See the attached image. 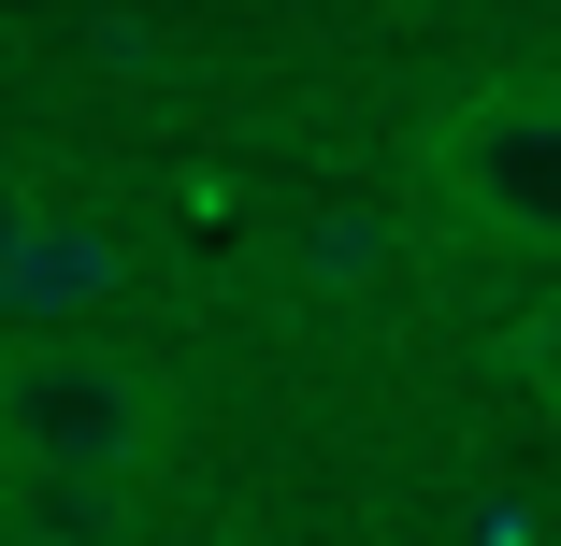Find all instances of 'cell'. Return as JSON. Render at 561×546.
Here are the masks:
<instances>
[{"label":"cell","mask_w":561,"mask_h":546,"mask_svg":"<svg viewBox=\"0 0 561 546\" xmlns=\"http://www.w3.org/2000/svg\"><path fill=\"white\" fill-rule=\"evenodd\" d=\"M44 173H15V159H0V288H15V259H30V231H44Z\"/></svg>","instance_id":"8992f818"},{"label":"cell","mask_w":561,"mask_h":546,"mask_svg":"<svg viewBox=\"0 0 561 546\" xmlns=\"http://www.w3.org/2000/svg\"><path fill=\"white\" fill-rule=\"evenodd\" d=\"M173 374L116 332H15L0 346V475H159L173 461Z\"/></svg>","instance_id":"6da1fadb"},{"label":"cell","mask_w":561,"mask_h":546,"mask_svg":"<svg viewBox=\"0 0 561 546\" xmlns=\"http://www.w3.org/2000/svg\"><path fill=\"white\" fill-rule=\"evenodd\" d=\"M302 274L375 288V274H389V231H375V216H302Z\"/></svg>","instance_id":"5b68a950"},{"label":"cell","mask_w":561,"mask_h":546,"mask_svg":"<svg viewBox=\"0 0 561 546\" xmlns=\"http://www.w3.org/2000/svg\"><path fill=\"white\" fill-rule=\"evenodd\" d=\"M130 475H0V546H130Z\"/></svg>","instance_id":"277c9868"},{"label":"cell","mask_w":561,"mask_h":546,"mask_svg":"<svg viewBox=\"0 0 561 546\" xmlns=\"http://www.w3.org/2000/svg\"><path fill=\"white\" fill-rule=\"evenodd\" d=\"M417 201L476 245H518V259H561V86L547 72H504V86H461L417 116Z\"/></svg>","instance_id":"7a4b0ae2"},{"label":"cell","mask_w":561,"mask_h":546,"mask_svg":"<svg viewBox=\"0 0 561 546\" xmlns=\"http://www.w3.org/2000/svg\"><path fill=\"white\" fill-rule=\"evenodd\" d=\"M101 288H116V231H101V216H44L15 288H0V316H15V332H101Z\"/></svg>","instance_id":"3957f363"}]
</instances>
